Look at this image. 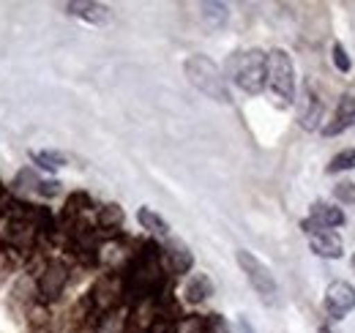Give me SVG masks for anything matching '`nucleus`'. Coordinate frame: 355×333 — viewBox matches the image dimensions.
I'll return each instance as SVG.
<instances>
[{"label": "nucleus", "instance_id": "14", "mask_svg": "<svg viewBox=\"0 0 355 333\" xmlns=\"http://www.w3.org/2000/svg\"><path fill=\"white\" fill-rule=\"evenodd\" d=\"M309 224H314V227H325V230L342 227V224H345V210H342V208H334V205H328V203L317 200V203L311 205Z\"/></svg>", "mask_w": 355, "mask_h": 333}, {"label": "nucleus", "instance_id": "12", "mask_svg": "<svg viewBox=\"0 0 355 333\" xmlns=\"http://www.w3.org/2000/svg\"><path fill=\"white\" fill-rule=\"evenodd\" d=\"M355 126V96H342L336 112H334V121L322 126V134L325 137H334V134H342L345 128H353Z\"/></svg>", "mask_w": 355, "mask_h": 333}, {"label": "nucleus", "instance_id": "16", "mask_svg": "<svg viewBox=\"0 0 355 333\" xmlns=\"http://www.w3.org/2000/svg\"><path fill=\"white\" fill-rule=\"evenodd\" d=\"M129 331V309L118 306L112 311H104L96 323V333H126Z\"/></svg>", "mask_w": 355, "mask_h": 333}, {"label": "nucleus", "instance_id": "7", "mask_svg": "<svg viewBox=\"0 0 355 333\" xmlns=\"http://www.w3.org/2000/svg\"><path fill=\"white\" fill-rule=\"evenodd\" d=\"M304 230H306V235H309V246L317 257H322V259H339V257H342L345 246H342V238H339L334 230L314 227L309 221H304Z\"/></svg>", "mask_w": 355, "mask_h": 333}, {"label": "nucleus", "instance_id": "11", "mask_svg": "<svg viewBox=\"0 0 355 333\" xmlns=\"http://www.w3.org/2000/svg\"><path fill=\"white\" fill-rule=\"evenodd\" d=\"M71 17H80L90 25H107L112 19V11L104 6V3H90V0H77V3H69L66 6Z\"/></svg>", "mask_w": 355, "mask_h": 333}, {"label": "nucleus", "instance_id": "23", "mask_svg": "<svg viewBox=\"0 0 355 333\" xmlns=\"http://www.w3.org/2000/svg\"><path fill=\"white\" fill-rule=\"evenodd\" d=\"M347 169H355V148H347L342 153H336L328 164V172L336 175V172H347Z\"/></svg>", "mask_w": 355, "mask_h": 333}, {"label": "nucleus", "instance_id": "27", "mask_svg": "<svg viewBox=\"0 0 355 333\" xmlns=\"http://www.w3.org/2000/svg\"><path fill=\"white\" fill-rule=\"evenodd\" d=\"M148 333H167V331H162V328H153V331H148Z\"/></svg>", "mask_w": 355, "mask_h": 333}, {"label": "nucleus", "instance_id": "8", "mask_svg": "<svg viewBox=\"0 0 355 333\" xmlns=\"http://www.w3.org/2000/svg\"><path fill=\"white\" fill-rule=\"evenodd\" d=\"M121 295H126L123 284H121V279L112 276V273H107L104 279L96 282L93 295H90V303H93V309H98V311L104 314V311H112V309L121 306Z\"/></svg>", "mask_w": 355, "mask_h": 333}, {"label": "nucleus", "instance_id": "24", "mask_svg": "<svg viewBox=\"0 0 355 333\" xmlns=\"http://www.w3.org/2000/svg\"><path fill=\"white\" fill-rule=\"evenodd\" d=\"M334 197L342 203V205H355V183L353 180H339L334 186Z\"/></svg>", "mask_w": 355, "mask_h": 333}, {"label": "nucleus", "instance_id": "4", "mask_svg": "<svg viewBox=\"0 0 355 333\" xmlns=\"http://www.w3.org/2000/svg\"><path fill=\"white\" fill-rule=\"evenodd\" d=\"M268 87L273 90L282 104H293L295 99V66L293 58L284 49H270L268 52Z\"/></svg>", "mask_w": 355, "mask_h": 333}, {"label": "nucleus", "instance_id": "29", "mask_svg": "<svg viewBox=\"0 0 355 333\" xmlns=\"http://www.w3.org/2000/svg\"><path fill=\"white\" fill-rule=\"evenodd\" d=\"M353 271H355V254H353Z\"/></svg>", "mask_w": 355, "mask_h": 333}, {"label": "nucleus", "instance_id": "28", "mask_svg": "<svg viewBox=\"0 0 355 333\" xmlns=\"http://www.w3.org/2000/svg\"><path fill=\"white\" fill-rule=\"evenodd\" d=\"M320 333H334L331 328H320Z\"/></svg>", "mask_w": 355, "mask_h": 333}, {"label": "nucleus", "instance_id": "9", "mask_svg": "<svg viewBox=\"0 0 355 333\" xmlns=\"http://www.w3.org/2000/svg\"><path fill=\"white\" fill-rule=\"evenodd\" d=\"M66 282H69V268H66L60 259L46 262L44 268H42V273H39V292H42V298H44V300L60 298Z\"/></svg>", "mask_w": 355, "mask_h": 333}, {"label": "nucleus", "instance_id": "19", "mask_svg": "<svg viewBox=\"0 0 355 333\" xmlns=\"http://www.w3.org/2000/svg\"><path fill=\"white\" fill-rule=\"evenodd\" d=\"M227 17H230V11H227L224 3H202V19H205V25L222 28L224 22H227Z\"/></svg>", "mask_w": 355, "mask_h": 333}, {"label": "nucleus", "instance_id": "2", "mask_svg": "<svg viewBox=\"0 0 355 333\" xmlns=\"http://www.w3.org/2000/svg\"><path fill=\"white\" fill-rule=\"evenodd\" d=\"M227 71L232 77V83L238 85L243 93L257 96L266 90L268 83V55L263 49H246L230 58Z\"/></svg>", "mask_w": 355, "mask_h": 333}, {"label": "nucleus", "instance_id": "15", "mask_svg": "<svg viewBox=\"0 0 355 333\" xmlns=\"http://www.w3.org/2000/svg\"><path fill=\"white\" fill-rule=\"evenodd\" d=\"M214 295V282L205 276V273H191L189 279H186V284H183V298L189 300V303H202V300H208Z\"/></svg>", "mask_w": 355, "mask_h": 333}, {"label": "nucleus", "instance_id": "1", "mask_svg": "<svg viewBox=\"0 0 355 333\" xmlns=\"http://www.w3.org/2000/svg\"><path fill=\"white\" fill-rule=\"evenodd\" d=\"M164 276H167V268H164L162 251L156 246H148L132 262L123 290H126V295H132L137 303H142L164 287Z\"/></svg>", "mask_w": 355, "mask_h": 333}, {"label": "nucleus", "instance_id": "21", "mask_svg": "<svg viewBox=\"0 0 355 333\" xmlns=\"http://www.w3.org/2000/svg\"><path fill=\"white\" fill-rule=\"evenodd\" d=\"M173 333H208V323H205V317H197V314L180 317L175 323V328H173Z\"/></svg>", "mask_w": 355, "mask_h": 333}, {"label": "nucleus", "instance_id": "25", "mask_svg": "<svg viewBox=\"0 0 355 333\" xmlns=\"http://www.w3.org/2000/svg\"><path fill=\"white\" fill-rule=\"evenodd\" d=\"M334 66H336L342 74H347V71L353 69V60H350V55H347V49H345L342 44H334Z\"/></svg>", "mask_w": 355, "mask_h": 333}, {"label": "nucleus", "instance_id": "22", "mask_svg": "<svg viewBox=\"0 0 355 333\" xmlns=\"http://www.w3.org/2000/svg\"><path fill=\"white\" fill-rule=\"evenodd\" d=\"M121 221H123V210L118 208V205H104V208L98 210V224L104 230H118Z\"/></svg>", "mask_w": 355, "mask_h": 333}, {"label": "nucleus", "instance_id": "10", "mask_svg": "<svg viewBox=\"0 0 355 333\" xmlns=\"http://www.w3.org/2000/svg\"><path fill=\"white\" fill-rule=\"evenodd\" d=\"M162 259H164V268L170 273H178V276L189 273L191 265H194V257H191L189 246L183 241H178V238H167V244L162 249Z\"/></svg>", "mask_w": 355, "mask_h": 333}, {"label": "nucleus", "instance_id": "26", "mask_svg": "<svg viewBox=\"0 0 355 333\" xmlns=\"http://www.w3.org/2000/svg\"><path fill=\"white\" fill-rule=\"evenodd\" d=\"M36 194H42V197H55V194H60V183H58V180H42L39 189H36Z\"/></svg>", "mask_w": 355, "mask_h": 333}, {"label": "nucleus", "instance_id": "18", "mask_svg": "<svg viewBox=\"0 0 355 333\" xmlns=\"http://www.w3.org/2000/svg\"><path fill=\"white\" fill-rule=\"evenodd\" d=\"M96 257L107 265V268H118V265H123L126 259H129V251L123 244H118V241H107V244H101L98 249H96Z\"/></svg>", "mask_w": 355, "mask_h": 333}, {"label": "nucleus", "instance_id": "17", "mask_svg": "<svg viewBox=\"0 0 355 333\" xmlns=\"http://www.w3.org/2000/svg\"><path fill=\"white\" fill-rule=\"evenodd\" d=\"M137 221L142 224V230H148L150 235H159V238H170V224L150 208H139L137 210Z\"/></svg>", "mask_w": 355, "mask_h": 333}, {"label": "nucleus", "instance_id": "5", "mask_svg": "<svg viewBox=\"0 0 355 333\" xmlns=\"http://www.w3.org/2000/svg\"><path fill=\"white\" fill-rule=\"evenodd\" d=\"M235 259H238L241 271L246 273L249 284H252L254 292L260 295V300H263L266 306H276V303H279V284H276L273 273L268 271L266 262H263V259H257L252 251H246V249L238 251V254H235Z\"/></svg>", "mask_w": 355, "mask_h": 333}, {"label": "nucleus", "instance_id": "6", "mask_svg": "<svg viewBox=\"0 0 355 333\" xmlns=\"http://www.w3.org/2000/svg\"><path fill=\"white\" fill-rule=\"evenodd\" d=\"M325 309L331 320H345L355 309V287L345 279H336L325 290Z\"/></svg>", "mask_w": 355, "mask_h": 333}, {"label": "nucleus", "instance_id": "20", "mask_svg": "<svg viewBox=\"0 0 355 333\" xmlns=\"http://www.w3.org/2000/svg\"><path fill=\"white\" fill-rule=\"evenodd\" d=\"M31 159L42 166V169H49V172H55V169H60V166L66 164V156L58 153V151H33Z\"/></svg>", "mask_w": 355, "mask_h": 333}, {"label": "nucleus", "instance_id": "3", "mask_svg": "<svg viewBox=\"0 0 355 333\" xmlns=\"http://www.w3.org/2000/svg\"><path fill=\"white\" fill-rule=\"evenodd\" d=\"M183 71L189 77V83L194 85L202 96L219 101V104H230V87H227V80H224L222 69L205 58V55H189L186 63H183Z\"/></svg>", "mask_w": 355, "mask_h": 333}, {"label": "nucleus", "instance_id": "13", "mask_svg": "<svg viewBox=\"0 0 355 333\" xmlns=\"http://www.w3.org/2000/svg\"><path fill=\"white\" fill-rule=\"evenodd\" d=\"M322 112H325L322 99H320L311 87H306V90H304V101H301V112H298L301 126H304L306 131H314V128L320 126V121H322Z\"/></svg>", "mask_w": 355, "mask_h": 333}]
</instances>
